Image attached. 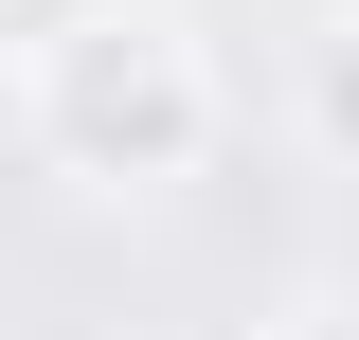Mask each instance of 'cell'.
<instances>
[{
  "mask_svg": "<svg viewBox=\"0 0 359 340\" xmlns=\"http://www.w3.org/2000/svg\"><path fill=\"white\" fill-rule=\"evenodd\" d=\"M18 108H36V162L90 179V197H162V179L216 162V72H198V36L144 18V0L72 18L54 54H18Z\"/></svg>",
  "mask_w": 359,
  "mask_h": 340,
  "instance_id": "6da1fadb",
  "label": "cell"
},
{
  "mask_svg": "<svg viewBox=\"0 0 359 340\" xmlns=\"http://www.w3.org/2000/svg\"><path fill=\"white\" fill-rule=\"evenodd\" d=\"M306 143H323V162H359V36L306 54Z\"/></svg>",
  "mask_w": 359,
  "mask_h": 340,
  "instance_id": "7a4b0ae2",
  "label": "cell"
},
{
  "mask_svg": "<svg viewBox=\"0 0 359 340\" xmlns=\"http://www.w3.org/2000/svg\"><path fill=\"white\" fill-rule=\"evenodd\" d=\"M72 18H108V0H0V54H54Z\"/></svg>",
  "mask_w": 359,
  "mask_h": 340,
  "instance_id": "3957f363",
  "label": "cell"
},
{
  "mask_svg": "<svg viewBox=\"0 0 359 340\" xmlns=\"http://www.w3.org/2000/svg\"><path fill=\"white\" fill-rule=\"evenodd\" d=\"M269 340H359V323H323V304H306V323H269Z\"/></svg>",
  "mask_w": 359,
  "mask_h": 340,
  "instance_id": "277c9868",
  "label": "cell"
},
{
  "mask_svg": "<svg viewBox=\"0 0 359 340\" xmlns=\"http://www.w3.org/2000/svg\"><path fill=\"white\" fill-rule=\"evenodd\" d=\"M341 36H359V0H341Z\"/></svg>",
  "mask_w": 359,
  "mask_h": 340,
  "instance_id": "5b68a950",
  "label": "cell"
}]
</instances>
